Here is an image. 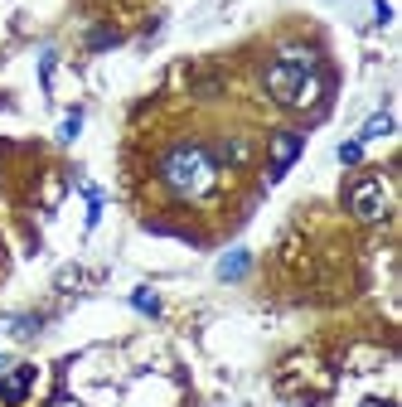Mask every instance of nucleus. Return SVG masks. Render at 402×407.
I'll use <instances>...</instances> for the list:
<instances>
[{
    "label": "nucleus",
    "mask_w": 402,
    "mask_h": 407,
    "mask_svg": "<svg viewBox=\"0 0 402 407\" xmlns=\"http://www.w3.org/2000/svg\"><path fill=\"white\" fill-rule=\"evenodd\" d=\"M267 92L281 107L310 112L325 92V73H320V54L305 44H286L281 54L267 63Z\"/></svg>",
    "instance_id": "nucleus-1"
},
{
    "label": "nucleus",
    "mask_w": 402,
    "mask_h": 407,
    "mask_svg": "<svg viewBox=\"0 0 402 407\" xmlns=\"http://www.w3.org/2000/svg\"><path fill=\"white\" fill-rule=\"evenodd\" d=\"M161 180L175 199L199 204V199H209L218 190V156L194 146V141H180V146H170L161 156Z\"/></svg>",
    "instance_id": "nucleus-2"
},
{
    "label": "nucleus",
    "mask_w": 402,
    "mask_h": 407,
    "mask_svg": "<svg viewBox=\"0 0 402 407\" xmlns=\"http://www.w3.org/2000/svg\"><path fill=\"white\" fill-rule=\"evenodd\" d=\"M344 209L354 218H364V223H383V218L393 214V190H388V180H383V175H359V180H349Z\"/></svg>",
    "instance_id": "nucleus-3"
},
{
    "label": "nucleus",
    "mask_w": 402,
    "mask_h": 407,
    "mask_svg": "<svg viewBox=\"0 0 402 407\" xmlns=\"http://www.w3.org/2000/svg\"><path fill=\"white\" fill-rule=\"evenodd\" d=\"M300 146H305V136L300 131H281V136H271V165H267V175L271 180H281L286 170H291L295 161H300Z\"/></svg>",
    "instance_id": "nucleus-4"
},
{
    "label": "nucleus",
    "mask_w": 402,
    "mask_h": 407,
    "mask_svg": "<svg viewBox=\"0 0 402 407\" xmlns=\"http://www.w3.org/2000/svg\"><path fill=\"white\" fill-rule=\"evenodd\" d=\"M34 388V364H20V369H5L0 374V403L5 407H20Z\"/></svg>",
    "instance_id": "nucleus-5"
},
{
    "label": "nucleus",
    "mask_w": 402,
    "mask_h": 407,
    "mask_svg": "<svg viewBox=\"0 0 402 407\" xmlns=\"http://www.w3.org/2000/svg\"><path fill=\"white\" fill-rule=\"evenodd\" d=\"M247 267H252V252H247V247H233V252H223V262H218V281H238V276H247Z\"/></svg>",
    "instance_id": "nucleus-6"
},
{
    "label": "nucleus",
    "mask_w": 402,
    "mask_h": 407,
    "mask_svg": "<svg viewBox=\"0 0 402 407\" xmlns=\"http://www.w3.org/2000/svg\"><path fill=\"white\" fill-rule=\"evenodd\" d=\"M131 305L141 310V315H161V300H156L151 286H136V291H131Z\"/></svg>",
    "instance_id": "nucleus-7"
},
{
    "label": "nucleus",
    "mask_w": 402,
    "mask_h": 407,
    "mask_svg": "<svg viewBox=\"0 0 402 407\" xmlns=\"http://www.w3.org/2000/svg\"><path fill=\"white\" fill-rule=\"evenodd\" d=\"M388 131H393V116H388V112H378L374 121L359 131V141H374V136H388Z\"/></svg>",
    "instance_id": "nucleus-8"
},
{
    "label": "nucleus",
    "mask_w": 402,
    "mask_h": 407,
    "mask_svg": "<svg viewBox=\"0 0 402 407\" xmlns=\"http://www.w3.org/2000/svg\"><path fill=\"white\" fill-rule=\"evenodd\" d=\"M364 161V141H359V136H349L344 146H339V165H359Z\"/></svg>",
    "instance_id": "nucleus-9"
},
{
    "label": "nucleus",
    "mask_w": 402,
    "mask_h": 407,
    "mask_svg": "<svg viewBox=\"0 0 402 407\" xmlns=\"http://www.w3.org/2000/svg\"><path fill=\"white\" fill-rule=\"evenodd\" d=\"M54 49H44V54H39V82H44V92H49V82H54Z\"/></svg>",
    "instance_id": "nucleus-10"
},
{
    "label": "nucleus",
    "mask_w": 402,
    "mask_h": 407,
    "mask_svg": "<svg viewBox=\"0 0 402 407\" xmlns=\"http://www.w3.org/2000/svg\"><path fill=\"white\" fill-rule=\"evenodd\" d=\"M223 161H228V165H242V161H247V146H242V141H228V146H223Z\"/></svg>",
    "instance_id": "nucleus-11"
},
{
    "label": "nucleus",
    "mask_w": 402,
    "mask_h": 407,
    "mask_svg": "<svg viewBox=\"0 0 402 407\" xmlns=\"http://www.w3.org/2000/svg\"><path fill=\"white\" fill-rule=\"evenodd\" d=\"M78 126H82V112H68V121H63V141H73V136H78Z\"/></svg>",
    "instance_id": "nucleus-12"
},
{
    "label": "nucleus",
    "mask_w": 402,
    "mask_h": 407,
    "mask_svg": "<svg viewBox=\"0 0 402 407\" xmlns=\"http://www.w3.org/2000/svg\"><path fill=\"white\" fill-rule=\"evenodd\" d=\"M87 44H92V49H107V44H116V34H112V29H97Z\"/></svg>",
    "instance_id": "nucleus-13"
},
{
    "label": "nucleus",
    "mask_w": 402,
    "mask_h": 407,
    "mask_svg": "<svg viewBox=\"0 0 402 407\" xmlns=\"http://www.w3.org/2000/svg\"><path fill=\"white\" fill-rule=\"evenodd\" d=\"M359 407H398V403H388V398H364Z\"/></svg>",
    "instance_id": "nucleus-14"
},
{
    "label": "nucleus",
    "mask_w": 402,
    "mask_h": 407,
    "mask_svg": "<svg viewBox=\"0 0 402 407\" xmlns=\"http://www.w3.org/2000/svg\"><path fill=\"white\" fill-rule=\"evenodd\" d=\"M5 369H10V364H5V359H0V374H5Z\"/></svg>",
    "instance_id": "nucleus-15"
}]
</instances>
